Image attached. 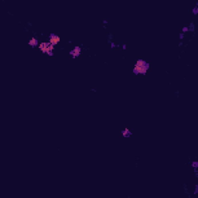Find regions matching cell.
I'll list each match as a JSON object with an SVG mask.
<instances>
[{"instance_id": "obj_1", "label": "cell", "mask_w": 198, "mask_h": 198, "mask_svg": "<svg viewBox=\"0 0 198 198\" xmlns=\"http://www.w3.org/2000/svg\"><path fill=\"white\" fill-rule=\"evenodd\" d=\"M150 65L147 62L144 60H138L135 63L134 67H133V71L135 74H145L149 71Z\"/></svg>"}, {"instance_id": "obj_6", "label": "cell", "mask_w": 198, "mask_h": 198, "mask_svg": "<svg viewBox=\"0 0 198 198\" xmlns=\"http://www.w3.org/2000/svg\"><path fill=\"white\" fill-rule=\"evenodd\" d=\"M122 134L124 137H129V136H130V135L132 134V133H131L130 130L128 128H125L124 130H122Z\"/></svg>"}, {"instance_id": "obj_2", "label": "cell", "mask_w": 198, "mask_h": 198, "mask_svg": "<svg viewBox=\"0 0 198 198\" xmlns=\"http://www.w3.org/2000/svg\"><path fill=\"white\" fill-rule=\"evenodd\" d=\"M38 49L44 54L51 55L54 50V46L51 45L49 42H41L39 43Z\"/></svg>"}, {"instance_id": "obj_3", "label": "cell", "mask_w": 198, "mask_h": 198, "mask_svg": "<svg viewBox=\"0 0 198 198\" xmlns=\"http://www.w3.org/2000/svg\"><path fill=\"white\" fill-rule=\"evenodd\" d=\"M61 39L58 35H56V34H52V35H51V36L49 37L48 42L51 43V45H53V46H55L56 45H58L59 43H61Z\"/></svg>"}, {"instance_id": "obj_4", "label": "cell", "mask_w": 198, "mask_h": 198, "mask_svg": "<svg viewBox=\"0 0 198 198\" xmlns=\"http://www.w3.org/2000/svg\"><path fill=\"white\" fill-rule=\"evenodd\" d=\"M81 48L80 46H74V48L71 51L70 54H71V56L73 57L74 58H76V57H77L81 54Z\"/></svg>"}, {"instance_id": "obj_5", "label": "cell", "mask_w": 198, "mask_h": 198, "mask_svg": "<svg viewBox=\"0 0 198 198\" xmlns=\"http://www.w3.org/2000/svg\"><path fill=\"white\" fill-rule=\"evenodd\" d=\"M28 44L30 46H38L39 43H38V40L36 38V37H31L28 41Z\"/></svg>"}]
</instances>
